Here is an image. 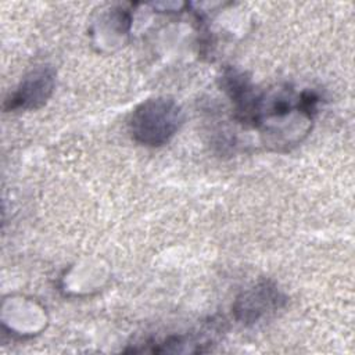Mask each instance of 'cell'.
<instances>
[{"mask_svg": "<svg viewBox=\"0 0 355 355\" xmlns=\"http://www.w3.org/2000/svg\"><path fill=\"white\" fill-rule=\"evenodd\" d=\"M182 122L183 111L173 98L153 97L133 110L129 130L136 143L158 147L175 136Z\"/></svg>", "mask_w": 355, "mask_h": 355, "instance_id": "obj_1", "label": "cell"}, {"mask_svg": "<svg viewBox=\"0 0 355 355\" xmlns=\"http://www.w3.org/2000/svg\"><path fill=\"white\" fill-rule=\"evenodd\" d=\"M55 86V72L51 67H39L21 80L4 103V110H37L47 103Z\"/></svg>", "mask_w": 355, "mask_h": 355, "instance_id": "obj_3", "label": "cell"}, {"mask_svg": "<svg viewBox=\"0 0 355 355\" xmlns=\"http://www.w3.org/2000/svg\"><path fill=\"white\" fill-rule=\"evenodd\" d=\"M286 304L284 294L270 280H261L244 290L233 304L234 318L243 324H255Z\"/></svg>", "mask_w": 355, "mask_h": 355, "instance_id": "obj_2", "label": "cell"}]
</instances>
